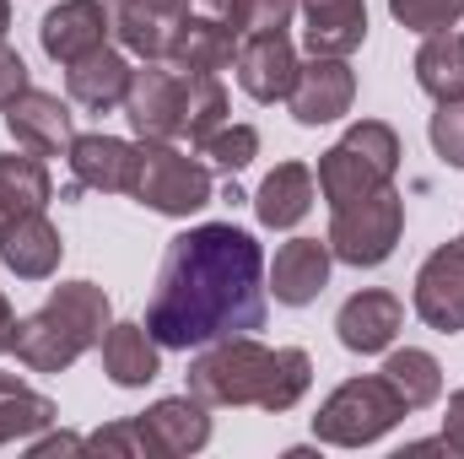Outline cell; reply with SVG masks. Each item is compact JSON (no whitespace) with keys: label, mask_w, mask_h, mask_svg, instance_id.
<instances>
[{"label":"cell","mask_w":464,"mask_h":459,"mask_svg":"<svg viewBox=\"0 0 464 459\" xmlns=\"http://www.w3.org/2000/svg\"><path fill=\"white\" fill-rule=\"evenodd\" d=\"M265 308H270V281L254 232L232 222H206L168 243L157 292L146 303V330L168 351H189L227 336H254L265 325Z\"/></svg>","instance_id":"1"},{"label":"cell","mask_w":464,"mask_h":459,"mask_svg":"<svg viewBox=\"0 0 464 459\" xmlns=\"http://www.w3.org/2000/svg\"><path fill=\"white\" fill-rule=\"evenodd\" d=\"M314 384V362L303 346H259L254 336L211 341L189 362V395L206 405H259L292 411Z\"/></svg>","instance_id":"2"},{"label":"cell","mask_w":464,"mask_h":459,"mask_svg":"<svg viewBox=\"0 0 464 459\" xmlns=\"http://www.w3.org/2000/svg\"><path fill=\"white\" fill-rule=\"evenodd\" d=\"M114 325L109 292L98 281H65L49 292V303L27 319H16V362L33 373H65L76 356H87L92 346H103Z\"/></svg>","instance_id":"3"},{"label":"cell","mask_w":464,"mask_h":459,"mask_svg":"<svg viewBox=\"0 0 464 459\" xmlns=\"http://www.w3.org/2000/svg\"><path fill=\"white\" fill-rule=\"evenodd\" d=\"M400 173V135L383 119H362L319 157V195L330 206L362 200L372 190H389Z\"/></svg>","instance_id":"4"},{"label":"cell","mask_w":464,"mask_h":459,"mask_svg":"<svg viewBox=\"0 0 464 459\" xmlns=\"http://www.w3.org/2000/svg\"><path fill=\"white\" fill-rule=\"evenodd\" d=\"M411 416V405L394 395V384L383 373L372 378H346L314 416V438L319 444H335V449H367L378 444L383 433H394L400 422Z\"/></svg>","instance_id":"5"},{"label":"cell","mask_w":464,"mask_h":459,"mask_svg":"<svg viewBox=\"0 0 464 459\" xmlns=\"http://www.w3.org/2000/svg\"><path fill=\"white\" fill-rule=\"evenodd\" d=\"M130 195L157 217H189V211L211 206V168L195 162L189 151H179L173 141H140Z\"/></svg>","instance_id":"6"},{"label":"cell","mask_w":464,"mask_h":459,"mask_svg":"<svg viewBox=\"0 0 464 459\" xmlns=\"http://www.w3.org/2000/svg\"><path fill=\"white\" fill-rule=\"evenodd\" d=\"M400 232H405V195L372 190V195H362V200L335 206L330 238H324V243H330V254H335L341 265L372 270V265H383V259L394 254Z\"/></svg>","instance_id":"7"},{"label":"cell","mask_w":464,"mask_h":459,"mask_svg":"<svg viewBox=\"0 0 464 459\" xmlns=\"http://www.w3.org/2000/svg\"><path fill=\"white\" fill-rule=\"evenodd\" d=\"M124 119L140 141L184 135V71L168 60H146L124 93Z\"/></svg>","instance_id":"8"},{"label":"cell","mask_w":464,"mask_h":459,"mask_svg":"<svg viewBox=\"0 0 464 459\" xmlns=\"http://www.w3.org/2000/svg\"><path fill=\"white\" fill-rule=\"evenodd\" d=\"M103 11L135 60H168L179 27L189 22V0H103Z\"/></svg>","instance_id":"9"},{"label":"cell","mask_w":464,"mask_h":459,"mask_svg":"<svg viewBox=\"0 0 464 459\" xmlns=\"http://www.w3.org/2000/svg\"><path fill=\"white\" fill-rule=\"evenodd\" d=\"M416 314L438 336L464 330V238H449L443 249H432L427 265L416 270Z\"/></svg>","instance_id":"10"},{"label":"cell","mask_w":464,"mask_h":459,"mask_svg":"<svg viewBox=\"0 0 464 459\" xmlns=\"http://www.w3.org/2000/svg\"><path fill=\"white\" fill-rule=\"evenodd\" d=\"M351 98H356V76H351L346 60L314 54L308 65H297V82L286 93V109H292L297 124H330V119L351 114Z\"/></svg>","instance_id":"11"},{"label":"cell","mask_w":464,"mask_h":459,"mask_svg":"<svg viewBox=\"0 0 464 459\" xmlns=\"http://www.w3.org/2000/svg\"><path fill=\"white\" fill-rule=\"evenodd\" d=\"M297 49L286 33H254L237 44V87L254 103H286L292 82H297Z\"/></svg>","instance_id":"12"},{"label":"cell","mask_w":464,"mask_h":459,"mask_svg":"<svg viewBox=\"0 0 464 459\" xmlns=\"http://www.w3.org/2000/svg\"><path fill=\"white\" fill-rule=\"evenodd\" d=\"M140 427H146L157 459L200 454V449L211 444V405L195 400V395H168V400H157L151 411H140Z\"/></svg>","instance_id":"13"},{"label":"cell","mask_w":464,"mask_h":459,"mask_svg":"<svg viewBox=\"0 0 464 459\" xmlns=\"http://www.w3.org/2000/svg\"><path fill=\"white\" fill-rule=\"evenodd\" d=\"M109 33H114V27H109L103 0H60L54 11H44L38 44H44V54H49V60L71 65V60H82V54L103 49V44H109Z\"/></svg>","instance_id":"14"},{"label":"cell","mask_w":464,"mask_h":459,"mask_svg":"<svg viewBox=\"0 0 464 459\" xmlns=\"http://www.w3.org/2000/svg\"><path fill=\"white\" fill-rule=\"evenodd\" d=\"M400 325H405V303H400L394 292H383V287H367V292L346 298L341 314H335L341 346H346V351H362V356L389 351L394 336H400Z\"/></svg>","instance_id":"15"},{"label":"cell","mask_w":464,"mask_h":459,"mask_svg":"<svg viewBox=\"0 0 464 459\" xmlns=\"http://www.w3.org/2000/svg\"><path fill=\"white\" fill-rule=\"evenodd\" d=\"M71 173L82 190H103V195H130L135 184V162H140V146L119 141V135H76L71 151H65Z\"/></svg>","instance_id":"16"},{"label":"cell","mask_w":464,"mask_h":459,"mask_svg":"<svg viewBox=\"0 0 464 459\" xmlns=\"http://www.w3.org/2000/svg\"><path fill=\"white\" fill-rule=\"evenodd\" d=\"M60 254H65L60 228L44 211H27V217L0 228V265L11 276H22V281H49L60 270Z\"/></svg>","instance_id":"17"},{"label":"cell","mask_w":464,"mask_h":459,"mask_svg":"<svg viewBox=\"0 0 464 459\" xmlns=\"http://www.w3.org/2000/svg\"><path fill=\"white\" fill-rule=\"evenodd\" d=\"M5 130H11L16 146H27V151H38V157H60V151H71V141H76L71 109H65L54 93H38V87H27V93L5 109Z\"/></svg>","instance_id":"18"},{"label":"cell","mask_w":464,"mask_h":459,"mask_svg":"<svg viewBox=\"0 0 464 459\" xmlns=\"http://www.w3.org/2000/svg\"><path fill=\"white\" fill-rule=\"evenodd\" d=\"M330 243H319V238H292V243H281L276 249V265H270V292H276V303H286V308H308L319 292H324V281H330Z\"/></svg>","instance_id":"19"},{"label":"cell","mask_w":464,"mask_h":459,"mask_svg":"<svg viewBox=\"0 0 464 459\" xmlns=\"http://www.w3.org/2000/svg\"><path fill=\"white\" fill-rule=\"evenodd\" d=\"M130 82H135V65H130L119 49H109V44L65 65V93H71L82 109H92V114L124 109V93H130Z\"/></svg>","instance_id":"20"},{"label":"cell","mask_w":464,"mask_h":459,"mask_svg":"<svg viewBox=\"0 0 464 459\" xmlns=\"http://www.w3.org/2000/svg\"><path fill=\"white\" fill-rule=\"evenodd\" d=\"M297 11L308 16V27H303L308 54L346 60L367 38V0H297Z\"/></svg>","instance_id":"21"},{"label":"cell","mask_w":464,"mask_h":459,"mask_svg":"<svg viewBox=\"0 0 464 459\" xmlns=\"http://www.w3.org/2000/svg\"><path fill=\"white\" fill-rule=\"evenodd\" d=\"M314 211V168L308 162H276L254 195V217L265 228H297Z\"/></svg>","instance_id":"22"},{"label":"cell","mask_w":464,"mask_h":459,"mask_svg":"<svg viewBox=\"0 0 464 459\" xmlns=\"http://www.w3.org/2000/svg\"><path fill=\"white\" fill-rule=\"evenodd\" d=\"M54 195V179H49V162L38 151H11L0 157V228L27 217V211H44Z\"/></svg>","instance_id":"23"},{"label":"cell","mask_w":464,"mask_h":459,"mask_svg":"<svg viewBox=\"0 0 464 459\" xmlns=\"http://www.w3.org/2000/svg\"><path fill=\"white\" fill-rule=\"evenodd\" d=\"M103 373L119 389H140L162 373V346L151 341L146 325H109L103 336Z\"/></svg>","instance_id":"24"},{"label":"cell","mask_w":464,"mask_h":459,"mask_svg":"<svg viewBox=\"0 0 464 459\" xmlns=\"http://www.w3.org/2000/svg\"><path fill=\"white\" fill-rule=\"evenodd\" d=\"M237 33L227 27H217V22H206V16H195L189 11V22L179 27V38H173V54H168V65H179V71H200V76H222L227 65H237Z\"/></svg>","instance_id":"25"},{"label":"cell","mask_w":464,"mask_h":459,"mask_svg":"<svg viewBox=\"0 0 464 459\" xmlns=\"http://www.w3.org/2000/svg\"><path fill=\"white\" fill-rule=\"evenodd\" d=\"M189 11L237 38H254V33H286L297 16V0H189Z\"/></svg>","instance_id":"26"},{"label":"cell","mask_w":464,"mask_h":459,"mask_svg":"<svg viewBox=\"0 0 464 459\" xmlns=\"http://www.w3.org/2000/svg\"><path fill=\"white\" fill-rule=\"evenodd\" d=\"M416 82L438 103L464 98V33H454V27L427 33V44L416 49Z\"/></svg>","instance_id":"27"},{"label":"cell","mask_w":464,"mask_h":459,"mask_svg":"<svg viewBox=\"0 0 464 459\" xmlns=\"http://www.w3.org/2000/svg\"><path fill=\"white\" fill-rule=\"evenodd\" d=\"M54 422H60V411H54L49 395H38V389H27L22 378L0 373V449H5V444H22V438H38V433H49Z\"/></svg>","instance_id":"28"},{"label":"cell","mask_w":464,"mask_h":459,"mask_svg":"<svg viewBox=\"0 0 464 459\" xmlns=\"http://www.w3.org/2000/svg\"><path fill=\"white\" fill-rule=\"evenodd\" d=\"M378 373L394 384V395H400L411 411H421V405H432V400L443 395V367H438V356H432V351H416V346L389 351V362H383Z\"/></svg>","instance_id":"29"},{"label":"cell","mask_w":464,"mask_h":459,"mask_svg":"<svg viewBox=\"0 0 464 459\" xmlns=\"http://www.w3.org/2000/svg\"><path fill=\"white\" fill-rule=\"evenodd\" d=\"M222 124H227V87H222V76L184 71V135H189V146H200Z\"/></svg>","instance_id":"30"},{"label":"cell","mask_w":464,"mask_h":459,"mask_svg":"<svg viewBox=\"0 0 464 459\" xmlns=\"http://www.w3.org/2000/svg\"><path fill=\"white\" fill-rule=\"evenodd\" d=\"M195 151H200V157H211L222 173H243V168L259 157V130H254V124H232V119H227V124H222V130H211Z\"/></svg>","instance_id":"31"},{"label":"cell","mask_w":464,"mask_h":459,"mask_svg":"<svg viewBox=\"0 0 464 459\" xmlns=\"http://www.w3.org/2000/svg\"><path fill=\"white\" fill-rule=\"evenodd\" d=\"M389 11H394V22L400 27H411V33H443V27H454L464 16V0H389Z\"/></svg>","instance_id":"32"},{"label":"cell","mask_w":464,"mask_h":459,"mask_svg":"<svg viewBox=\"0 0 464 459\" xmlns=\"http://www.w3.org/2000/svg\"><path fill=\"white\" fill-rule=\"evenodd\" d=\"M87 454L157 459V454H151V438H146V427H140V416H130V422H109V427H98V433L87 438Z\"/></svg>","instance_id":"33"},{"label":"cell","mask_w":464,"mask_h":459,"mask_svg":"<svg viewBox=\"0 0 464 459\" xmlns=\"http://www.w3.org/2000/svg\"><path fill=\"white\" fill-rule=\"evenodd\" d=\"M427 135H432V151H438L443 162L464 168V98L438 103V114H432V124H427Z\"/></svg>","instance_id":"34"},{"label":"cell","mask_w":464,"mask_h":459,"mask_svg":"<svg viewBox=\"0 0 464 459\" xmlns=\"http://www.w3.org/2000/svg\"><path fill=\"white\" fill-rule=\"evenodd\" d=\"M22 93H27V65H22V54L5 49V38H0V109H11Z\"/></svg>","instance_id":"35"},{"label":"cell","mask_w":464,"mask_h":459,"mask_svg":"<svg viewBox=\"0 0 464 459\" xmlns=\"http://www.w3.org/2000/svg\"><path fill=\"white\" fill-rule=\"evenodd\" d=\"M54 454H87V438L49 433V438H33V444H27V459H54Z\"/></svg>","instance_id":"36"},{"label":"cell","mask_w":464,"mask_h":459,"mask_svg":"<svg viewBox=\"0 0 464 459\" xmlns=\"http://www.w3.org/2000/svg\"><path fill=\"white\" fill-rule=\"evenodd\" d=\"M443 438H449V449L454 459H464V389L449 395V416H443Z\"/></svg>","instance_id":"37"},{"label":"cell","mask_w":464,"mask_h":459,"mask_svg":"<svg viewBox=\"0 0 464 459\" xmlns=\"http://www.w3.org/2000/svg\"><path fill=\"white\" fill-rule=\"evenodd\" d=\"M11 341H16V314H11V303H5V292H0V356L11 351Z\"/></svg>","instance_id":"38"},{"label":"cell","mask_w":464,"mask_h":459,"mask_svg":"<svg viewBox=\"0 0 464 459\" xmlns=\"http://www.w3.org/2000/svg\"><path fill=\"white\" fill-rule=\"evenodd\" d=\"M11 33V0H0V38Z\"/></svg>","instance_id":"39"}]
</instances>
